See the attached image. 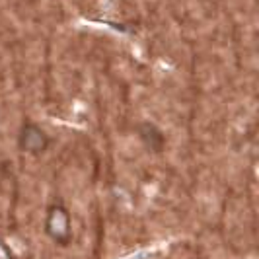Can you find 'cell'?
<instances>
[{
    "label": "cell",
    "mask_w": 259,
    "mask_h": 259,
    "mask_svg": "<svg viewBox=\"0 0 259 259\" xmlns=\"http://www.w3.org/2000/svg\"><path fill=\"white\" fill-rule=\"evenodd\" d=\"M139 137L144 143V146L148 150H152L154 154H160L166 148V137H164V133L158 129L154 123H148V121L141 123L139 125Z\"/></svg>",
    "instance_id": "obj_3"
},
{
    "label": "cell",
    "mask_w": 259,
    "mask_h": 259,
    "mask_svg": "<svg viewBox=\"0 0 259 259\" xmlns=\"http://www.w3.org/2000/svg\"><path fill=\"white\" fill-rule=\"evenodd\" d=\"M45 232L57 246H68L72 242V222L70 212L66 210L63 203H57L49 208L47 221H45Z\"/></svg>",
    "instance_id": "obj_1"
},
{
    "label": "cell",
    "mask_w": 259,
    "mask_h": 259,
    "mask_svg": "<svg viewBox=\"0 0 259 259\" xmlns=\"http://www.w3.org/2000/svg\"><path fill=\"white\" fill-rule=\"evenodd\" d=\"M49 146V137L47 133L37 127L35 123H26L22 127V133H20V148L24 152H29V154H41L45 152V148Z\"/></svg>",
    "instance_id": "obj_2"
}]
</instances>
